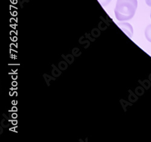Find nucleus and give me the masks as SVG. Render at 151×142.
Listing matches in <instances>:
<instances>
[{"mask_svg": "<svg viewBox=\"0 0 151 142\" xmlns=\"http://www.w3.org/2000/svg\"><path fill=\"white\" fill-rule=\"evenodd\" d=\"M137 7V0H117L114 10L116 18L120 21L131 19L135 15Z\"/></svg>", "mask_w": 151, "mask_h": 142, "instance_id": "1", "label": "nucleus"}, {"mask_svg": "<svg viewBox=\"0 0 151 142\" xmlns=\"http://www.w3.org/2000/svg\"><path fill=\"white\" fill-rule=\"evenodd\" d=\"M118 26L125 33V34L128 36L130 38L132 37L134 34V30L132 25L128 22H120L119 23Z\"/></svg>", "mask_w": 151, "mask_h": 142, "instance_id": "2", "label": "nucleus"}, {"mask_svg": "<svg viewBox=\"0 0 151 142\" xmlns=\"http://www.w3.org/2000/svg\"><path fill=\"white\" fill-rule=\"evenodd\" d=\"M145 35L146 40L151 43V24L147 25L146 27L145 31Z\"/></svg>", "mask_w": 151, "mask_h": 142, "instance_id": "3", "label": "nucleus"}, {"mask_svg": "<svg viewBox=\"0 0 151 142\" xmlns=\"http://www.w3.org/2000/svg\"><path fill=\"white\" fill-rule=\"evenodd\" d=\"M98 1L103 7H105L110 3L111 0H98Z\"/></svg>", "mask_w": 151, "mask_h": 142, "instance_id": "4", "label": "nucleus"}, {"mask_svg": "<svg viewBox=\"0 0 151 142\" xmlns=\"http://www.w3.org/2000/svg\"><path fill=\"white\" fill-rule=\"evenodd\" d=\"M145 2L149 7H151V0H145Z\"/></svg>", "mask_w": 151, "mask_h": 142, "instance_id": "5", "label": "nucleus"}, {"mask_svg": "<svg viewBox=\"0 0 151 142\" xmlns=\"http://www.w3.org/2000/svg\"><path fill=\"white\" fill-rule=\"evenodd\" d=\"M150 19H151V11H150Z\"/></svg>", "mask_w": 151, "mask_h": 142, "instance_id": "6", "label": "nucleus"}]
</instances>
